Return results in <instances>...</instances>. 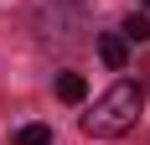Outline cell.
I'll use <instances>...</instances> for the list:
<instances>
[{"instance_id": "cell-3", "label": "cell", "mask_w": 150, "mask_h": 145, "mask_svg": "<svg viewBox=\"0 0 150 145\" xmlns=\"http://www.w3.org/2000/svg\"><path fill=\"white\" fill-rule=\"evenodd\" d=\"M98 57H104V68L124 72V62H129V42H124L119 31H98Z\"/></svg>"}, {"instance_id": "cell-2", "label": "cell", "mask_w": 150, "mask_h": 145, "mask_svg": "<svg viewBox=\"0 0 150 145\" xmlns=\"http://www.w3.org/2000/svg\"><path fill=\"white\" fill-rule=\"evenodd\" d=\"M88 11H83V0H42L36 5V31H42V42H78V31H83Z\"/></svg>"}, {"instance_id": "cell-6", "label": "cell", "mask_w": 150, "mask_h": 145, "mask_svg": "<svg viewBox=\"0 0 150 145\" xmlns=\"http://www.w3.org/2000/svg\"><path fill=\"white\" fill-rule=\"evenodd\" d=\"M16 145H52V130L47 124H21L16 130Z\"/></svg>"}, {"instance_id": "cell-1", "label": "cell", "mask_w": 150, "mask_h": 145, "mask_svg": "<svg viewBox=\"0 0 150 145\" xmlns=\"http://www.w3.org/2000/svg\"><path fill=\"white\" fill-rule=\"evenodd\" d=\"M140 109H145V83H129V78H119V83L109 88V93H98L93 99V109L83 114V135H93V140H119V135L135 130Z\"/></svg>"}, {"instance_id": "cell-4", "label": "cell", "mask_w": 150, "mask_h": 145, "mask_svg": "<svg viewBox=\"0 0 150 145\" xmlns=\"http://www.w3.org/2000/svg\"><path fill=\"white\" fill-rule=\"evenodd\" d=\"M57 99L62 104H83L88 99V78L83 72H57Z\"/></svg>"}, {"instance_id": "cell-5", "label": "cell", "mask_w": 150, "mask_h": 145, "mask_svg": "<svg viewBox=\"0 0 150 145\" xmlns=\"http://www.w3.org/2000/svg\"><path fill=\"white\" fill-rule=\"evenodd\" d=\"M119 36H124V42H150V16H124Z\"/></svg>"}, {"instance_id": "cell-7", "label": "cell", "mask_w": 150, "mask_h": 145, "mask_svg": "<svg viewBox=\"0 0 150 145\" xmlns=\"http://www.w3.org/2000/svg\"><path fill=\"white\" fill-rule=\"evenodd\" d=\"M140 5H145V11H150V0H140Z\"/></svg>"}]
</instances>
